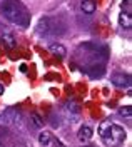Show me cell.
Returning a JSON list of instances; mask_svg holds the SVG:
<instances>
[{
  "label": "cell",
  "instance_id": "cell-1",
  "mask_svg": "<svg viewBox=\"0 0 132 147\" xmlns=\"http://www.w3.org/2000/svg\"><path fill=\"white\" fill-rule=\"evenodd\" d=\"M0 12L12 24H17L20 27L30 25V12L19 0H3L0 5Z\"/></svg>",
  "mask_w": 132,
  "mask_h": 147
},
{
  "label": "cell",
  "instance_id": "cell-2",
  "mask_svg": "<svg viewBox=\"0 0 132 147\" xmlns=\"http://www.w3.org/2000/svg\"><path fill=\"white\" fill-rule=\"evenodd\" d=\"M99 136L102 139L107 147H119L124 144V140L127 137L125 130L117 124H112L110 120H104L99 125Z\"/></svg>",
  "mask_w": 132,
  "mask_h": 147
},
{
  "label": "cell",
  "instance_id": "cell-3",
  "mask_svg": "<svg viewBox=\"0 0 132 147\" xmlns=\"http://www.w3.org/2000/svg\"><path fill=\"white\" fill-rule=\"evenodd\" d=\"M22 120V112L17 107H9L2 114V122L5 125H19Z\"/></svg>",
  "mask_w": 132,
  "mask_h": 147
},
{
  "label": "cell",
  "instance_id": "cell-4",
  "mask_svg": "<svg viewBox=\"0 0 132 147\" xmlns=\"http://www.w3.org/2000/svg\"><path fill=\"white\" fill-rule=\"evenodd\" d=\"M110 80L115 87H131V75L129 74H114Z\"/></svg>",
  "mask_w": 132,
  "mask_h": 147
},
{
  "label": "cell",
  "instance_id": "cell-5",
  "mask_svg": "<svg viewBox=\"0 0 132 147\" xmlns=\"http://www.w3.org/2000/svg\"><path fill=\"white\" fill-rule=\"evenodd\" d=\"M37 32L38 34H50V32H54L52 18H48V17L40 18V22H38V25H37Z\"/></svg>",
  "mask_w": 132,
  "mask_h": 147
},
{
  "label": "cell",
  "instance_id": "cell-6",
  "mask_svg": "<svg viewBox=\"0 0 132 147\" xmlns=\"http://www.w3.org/2000/svg\"><path fill=\"white\" fill-rule=\"evenodd\" d=\"M77 137H79V140H82V142H87V140H90V139L94 137V130H92V127H89V125H82V127L79 129Z\"/></svg>",
  "mask_w": 132,
  "mask_h": 147
},
{
  "label": "cell",
  "instance_id": "cell-7",
  "mask_svg": "<svg viewBox=\"0 0 132 147\" xmlns=\"http://www.w3.org/2000/svg\"><path fill=\"white\" fill-rule=\"evenodd\" d=\"M48 52L50 54H54L55 57H59V59H64L67 54V49L62 44H50L48 45Z\"/></svg>",
  "mask_w": 132,
  "mask_h": 147
},
{
  "label": "cell",
  "instance_id": "cell-8",
  "mask_svg": "<svg viewBox=\"0 0 132 147\" xmlns=\"http://www.w3.org/2000/svg\"><path fill=\"white\" fill-rule=\"evenodd\" d=\"M97 9V3H95V0H82L80 2V10L87 13V15H92Z\"/></svg>",
  "mask_w": 132,
  "mask_h": 147
},
{
  "label": "cell",
  "instance_id": "cell-9",
  "mask_svg": "<svg viewBox=\"0 0 132 147\" xmlns=\"http://www.w3.org/2000/svg\"><path fill=\"white\" fill-rule=\"evenodd\" d=\"M119 24H121L122 28H127V30H129V28L132 27V15L129 12L122 10V12L119 13Z\"/></svg>",
  "mask_w": 132,
  "mask_h": 147
},
{
  "label": "cell",
  "instance_id": "cell-10",
  "mask_svg": "<svg viewBox=\"0 0 132 147\" xmlns=\"http://www.w3.org/2000/svg\"><path fill=\"white\" fill-rule=\"evenodd\" d=\"M0 40H2V44H3V45L7 47V49H10V50L17 47V40H15V37L12 35L10 32H5L3 35L0 37Z\"/></svg>",
  "mask_w": 132,
  "mask_h": 147
},
{
  "label": "cell",
  "instance_id": "cell-11",
  "mask_svg": "<svg viewBox=\"0 0 132 147\" xmlns=\"http://www.w3.org/2000/svg\"><path fill=\"white\" fill-rule=\"evenodd\" d=\"M85 72L89 74L90 77H102L105 69L100 64H94V65H90V67H85Z\"/></svg>",
  "mask_w": 132,
  "mask_h": 147
},
{
  "label": "cell",
  "instance_id": "cell-12",
  "mask_svg": "<svg viewBox=\"0 0 132 147\" xmlns=\"http://www.w3.org/2000/svg\"><path fill=\"white\" fill-rule=\"evenodd\" d=\"M50 142H52V134H50L48 130H42V132L38 134V144L45 147V146H48Z\"/></svg>",
  "mask_w": 132,
  "mask_h": 147
},
{
  "label": "cell",
  "instance_id": "cell-13",
  "mask_svg": "<svg viewBox=\"0 0 132 147\" xmlns=\"http://www.w3.org/2000/svg\"><path fill=\"white\" fill-rule=\"evenodd\" d=\"M30 120H32V125H34V127H37V129L44 127V119L38 115L37 112H32V114H30Z\"/></svg>",
  "mask_w": 132,
  "mask_h": 147
},
{
  "label": "cell",
  "instance_id": "cell-14",
  "mask_svg": "<svg viewBox=\"0 0 132 147\" xmlns=\"http://www.w3.org/2000/svg\"><path fill=\"white\" fill-rule=\"evenodd\" d=\"M119 114H121L122 117H127V119H131V117H132V107H131V105L121 107V109H119Z\"/></svg>",
  "mask_w": 132,
  "mask_h": 147
},
{
  "label": "cell",
  "instance_id": "cell-15",
  "mask_svg": "<svg viewBox=\"0 0 132 147\" xmlns=\"http://www.w3.org/2000/svg\"><path fill=\"white\" fill-rule=\"evenodd\" d=\"M125 12H132V0H125Z\"/></svg>",
  "mask_w": 132,
  "mask_h": 147
},
{
  "label": "cell",
  "instance_id": "cell-16",
  "mask_svg": "<svg viewBox=\"0 0 132 147\" xmlns=\"http://www.w3.org/2000/svg\"><path fill=\"white\" fill-rule=\"evenodd\" d=\"M54 146H55V147H64V146H62V142H60L59 139H55V140H54Z\"/></svg>",
  "mask_w": 132,
  "mask_h": 147
},
{
  "label": "cell",
  "instance_id": "cell-17",
  "mask_svg": "<svg viewBox=\"0 0 132 147\" xmlns=\"http://www.w3.org/2000/svg\"><path fill=\"white\" fill-rule=\"evenodd\" d=\"M3 92H5V89H3V85H0V95H2Z\"/></svg>",
  "mask_w": 132,
  "mask_h": 147
},
{
  "label": "cell",
  "instance_id": "cell-18",
  "mask_svg": "<svg viewBox=\"0 0 132 147\" xmlns=\"http://www.w3.org/2000/svg\"><path fill=\"white\" fill-rule=\"evenodd\" d=\"M82 147H95V146H82Z\"/></svg>",
  "mask_w": 132,
  "mask_h": 147
}]
</instances>
